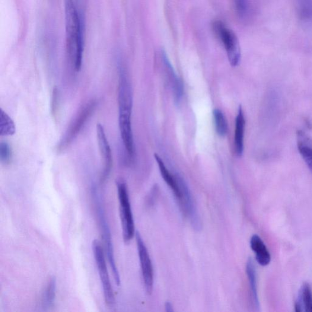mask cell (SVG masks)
<instances>
[{"instance_id": "7402d4cb", "label": "cell", "mask_w": 312, "mask_h": 312, "mask_svg": "<svg viewBox=\"0 0 312 312\" xmlns=\"http://www.w3.org/2000/svg\"><path fill=\"white\" fill-rule=\"evenodd\" d=\"M12 157V151L11 146L6 142L0 143V161L2 163L8 164L10 163Z\"/></svg>"}, {"instance_id": "ac0fdd59", "label": "cell", "mask_w": 312, "mask_h": 312, "mask_svg": "<svg viewBox=\"0 0 312 312\" xmlns=\"http://www.w3.org/2000/svg\"><path fill=\"white\" fill-rule=\"evenodd\" d=\"M15 133V125L13 120L3 109L0 110V135L9 136Z\"/></svg>"}, {"instance_id": "2e32d148", "label": "cell", "mask_w": 312, "mask_h": 312, "mask_svg": "<svg viewBox=\"0 0 312 312\" xmlns=\"http://www.w3.org/2000/svg\"><path fill=\"white\" fill-rule=\"evenodd\" d=\"M295 311L312 312V288L307 282H304L299 289L295 305Z\"/></svg>"}, {"instance_id": "44dd1931", "label": "cell", "mask_w": 312, "mask_h": 312, "mask_svg": "<svg viewBox=\"0 0 312 312\" xmlns=\"http://www.w3.org/2000/svg\"><path fill=\"white\" fill-rule=\"evenodd\" d=\"M299 14L304 20L312 19V0H298Z\"/></svg>"}, {"instance_id": "cb8c5ba5", "label": "cell", "mask_w": 312, "mask_h": 312, "mask_svg": "<svg viewBox=\"0 0 312 312\" xmlns=\"http://www.w3.org/2000/svg\"><path fill=\"white\" fill-rule=\"evenodd\" d=\"M53 91L52 110L53 113L55 114L56 108L57 107V103H58V92H57V89H54Z\"/></svg>"}, {"instance_id": "3957f363", "label": "cell", "mask_w": 312, "mask_h": 312, "mask_svg": "<svg viewBox=\"0 0 312 312\" xmlns=\"http://www.w3.org/2000/svg\"><path fill=\"white\" fill-rule=\"evenodd\" d=\"M92 195H93L95 206H96L97 208L98 218L99 219L98 220H99L100 222L101 236L104 240L107 257L108 260H109L111 270H112L115 282H116L117 285H120V277L116 265V260H115L114 247L110 228L107 224L106 216H105L103 205H102L101 198L97 192L96 187H94L92 189Z\"/></svg>"}, {"instance_id": "30bf717a", "label": "cell", "mask_w": 312, "mask_h": 312, "mask_svg": "<svg viewBox=\"0 0 312 312\" xmlns=\"http://www.w3.org/2000/svg\"><path fill=\"white\" fill-rule=\"evenodd\" d=\"M97 135L102 159H103L104 168L101 176V183L106 181L110 173L113 165L112 151L107 139L104 127L98 123L97 125Z\"/></svg>"}, {"instance_id": "ba28073f", "label": "cell", "mask_w": 312, "mask_h": 312, "mask_svg": "<svg viewBox=\"0 0 312 312\" xmlns=\"http://www.w3.org/2000/svg\"><path fill=\"white\" fill-rule=\"evenodd\" d=\"M176 176L180 184L181 193H182V198L179 203L181 211L185 216L189 219L191 224L195 230H200L202 226V221H200L198 210L196 209L192 193L183 178L178 174H176Z\"/></svg>"}, {"instance_id": "9c48e42d", "label": "cell", "mask_w": 312, "mask_h": 312, "mask_svg": "<svg viewBox=\"0 0 312 312\" xmlns=\"http://www.w3.org/2000/svg\"><path fill=\"white\" fill-rule=\"evenodd\" d=\"M136 237L143 282H144L146 293L150 295L152 294V288H153L154 280L153 269H152L150 257H149L147 248L139 232H136Z\"/></svg>"}, {"instance_id": "5b68a950", "label": "cell", "mask_w": 312, "mask_h": 312, "mask_svg": "<svg viewBox=\"0 0 312 312\" xmlns=\"http://www.w3.org/2000/svg\"><path fill=\"white\" fill-rule=\"evenodd\" d=\"M97 106V101L92 100L86 103L79 111L69 128L63 135L57 145V149L59 152L64 151L72 142L76 138L82 128L87 122L92 115L94 114Z\"/></svg>"}, {"instance_id": "7c38bea8", "label": "cell", "mask_w": 312, "mask_h": 312, "mask_svg": "<svg viewBox=\"0 0 312 312\" xmlns=\"http://www.w3.org/2000/svg\"><path fill=\"white\" fill-rule=\"evenodd\" d=\"M154 158L157 162L162 178L168 186L170 187L172 192H173L175 198L177 199L178 203H180L181 198H182V193H181V188L176 174L173 175L170 173L167 167L165 166L164 162L162 160L160 156L155 154Z\"/></svg>"}, {"instance_id": "5bb4252c", "label": "cell", "mask_w": 312, "mask_h": 312, "mask_svg": "<svg viewBox=\"0 0 312 312\" xmlns=\"http://www.w3.org/2000/svg\"><path fill=\"white\" fill-rule=\"evenodd\" d=\"M245 118L242 107L238 108L236 119H235L234 149L235 154L240 157L243 153L244 136L245 130Z\"/></svg>"}, {"instance_id": "d6986e66", "label": "cell", "mask_w": 312, "mask_h": 312, "mask_svg": "<svg viewBox=\"0 0 312 312\" xmlns=\"http://www.w3.org/2000/svg\"><path fill=\"white\" fill-rule=\"evenodd\" d=\"M56 294V279L53 277L50 280L42 297V305L44 308L52 307L55 302Z\"/></svg>"}, {"instance_id": "4fadbf2b", "label": "cell", "mask_w": 312, "mask_h": 312, "mask_svg": "<svg viewBox=\"0 0 312 312\" xmlns=\"http://www.w3.org/2000/svg\"><path fill=\"white\" fill-rule=\"evenodd\" d=\"M297 138L299 153L312 173V139L302 130H297Z\"/></svg>"}, {"instance_id": "e0dca14e", "label": "cell", "mask_w": 312, "mask_h": 312, "mask_svg": "<svg viewBox=\"0 0 312 312\" xmlns=\"http://www.w3.org/2000/svg\"><path fill=\"white\" fill-rule=\"evenodd\" d=\"M247 274L250 286L251 298L256 310H259L260 305L258 297L257 271L255 263L251 258L248 260L246 267Z\"/></svg>"}, {"instance_id": "6da1fadb", "label": "cell", "mask_w": 312, "mask_h": 312, "mask_svg": "<svg viewBox=\"0 0 312 312\" xmlns=\"http://www.w3.org/2000/svg\"><path fill=\"white\" fill-rule=\"evenodd\" d=\"M118 104H119V128L123 145L130 161L135 157L131 124L132 91L128 73L123 65L119 66Z\"/></svg>"}, {"instance_id": "d4e9b609", "label": "cell", "mask_w": 312, "mask_h": 312, "mask_svg": "<svg viewBox=\"0 0 312 312\" xmlns=\"http://www.w3.org/2000/svg\"><path fill=\"white\" fill-rule=\"evenodd\" d=\"M165 308H166L167 311H173V306L171 304L170 302H167L166 304H165Z\"/></svg>"}, {"instance_id": "277c9868", "label": "cell", "mask_w": 312, "mask_h": 312, "mask_svg": "<svg viewBox=\"0 0 312 312\" xmlns=\"http://www.w3.org/2000/svg\"><path fill=\"white\" fill-rule=\"evenodd\" d=\"M118 198L120 205L121 222L123 231V237L126 243L132 239L135 234V226L133 221L131 207L129 200L128 187L122 181L117 183Z\"/></svg>"}, {"instance_id": "52a82bcc", "label": "cell", "mask_w": 312, "mask_h": 312, "mask_svg": "<svg viewBox=\"0 0 312 312\" xmlns=\"http://www.w3.org/2000/svg\"><path fill=\"white\" fill-rule=\"evenodd\" d=\"M92 250H93L95 262H96L98 272H99L105 302H106L107 306L112 307L115 304V296L109 273H108L104 251L99 241L95 240L92 242Z\"/></svg>"}, {"instance_id": "8fae6325", "label": "cell", "mask_w": 312, "mask_h": 312, "mask_svg": "<svg viewBox=\"0 0 312 312\" xmlns=\"http://www.w3.org/2000/svg\"><path fill=\"white\" fill-rule=\"evenodd\" d=\"M162 62H163L167 75L170 78L172 90H173L174 100L177 103L181 100L183 95L184 87L182 81L175 73L173 66L168 59L167 54L162 51L161 53Z\"/></svg>"}, {"instance_id": "ffe728a7", "label": "cell", "mask_w": 312, "mask_h": 312, "mask_svg": "<svg viewBox=\"0 0 312 312\" xmlns=\"http://www.w3.org/2000/svg\"><path fill=\"white\" fill-rule=\"evenodd\" d=\"M215 126L216 133L221 137L227 135L228 132V123L224 113L220 109H215L213 110Z\"/></svg>"}, {"instance_id": "7a4b0ae2", "label": "cell", "mask_w": 312, "mask_h": 312, "mask_svg": "<svg viewBox=\"0 0 312 312\" xmlns=\"http://www.w3.org/2000/svg\"><path fill=\"white\" fill-rule=\"evenodd\" d=\"M66 50L76 72L80 71L84 52L83 24L74 0H65Z\"/></svg>"}, {"instance_id": "9a60e30c", "label": "cell", "mask_w": 312, "mask_h": 312, "mask_svg": "<svg viewBox=\"0 0 312 312\" xmlns=\"http://www.w3.org/2000/svg\"><path fill=\"white\" fill-rule=\"evenodd\" d=\"M250 246L255 254L257 262L261 266L269 265L272 257L268 248L259 235H253L250 240Z\"/></svg>"}, {"instance_id": "603a6c76", "label": "cell", "mask_w": 312, "mask_h": 312, "mask_svg": "<svg viewBox=\"0 0 312 312\" xmlns=\"http://www.w3.org/2000/svg\"><path fill=\"white\" fill-rule=\"evenodd\" d=\"M234 2L238 16L244 18L248 12V0H234Z\"/></svg>"}, {"instance_id": "8992f818", "label": "cell", "mask_w": 312, "mask_h": 312, "mask_svg": "<svg viewBox=\"0 0 312 312\" xmlns=\"http://www.w3.org/2000/svg\"><path fill=\"white\" fill-rule=\"evenodd\" d=\"M213 29L224 44L229 63L232 66H237L240 62L241 50L236 35L220 20L213 22Z\"/></svg>"}]
</instances>
